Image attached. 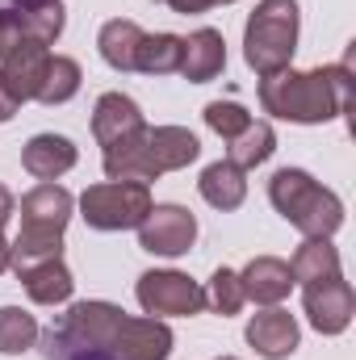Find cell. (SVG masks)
<instances>
[{
    "instance_id": "4",
    "label": "cell",
    "mask_w": 356,
    "mask_h": 360,
    "mask_svg": "<svg viewBox=\"0 0 356 360\" xmlns=\"http://www.w3.org/2000/svg\"><path fill=\"white\" fill-rule=\"evenodd\" d=\"M151 188L139 180H101L89 184L80 197V218L92 231H139L151 210Z\"/></svg>"
},
{
    "instance_id": "10",
    "label": "cell",
    "mask_w": 356,
    "mask_h": 360,
    "mask_svg": "<svg viewBox=\"0 0 356 360\" xmlns=\"http://www.w3.org/2000/svg\"><path fill=\"white\" fill-rule=\"evenodd\" d=\"M113 360H168L172 356V327L164 319H122L109 348H105Z\"/></svg>"
},
{
    "instance_id": "14",
    "label": "cell",
    "mask_w": 356,
    "mask_h": 360,
    "mask_svg": "<svg viewBox=\"0 0 356 360\" xmlns=\"http://www.w3.org/2000/svg\"><path fill=\"white\" fill-rule=\"evenodd\" d=\"M248 344L260 352L265 360H285L298 352V340H302V331H298V319L289 314V310H281V306H268L260 314H252V323H248Z\"/></svg>"
},
{
    "instance_id": "2",
    "label": "cell",
    "mask_w": 356,
    "mask_h": 360,
    "mask_svg": "<svg viewBox=\"0 0 356 360\" xmlns=\"http://www.w3.org/2000/svg\"><path fill=\"white\" fill-rule=\"evenodd\" d=\"M268 201L306 239H331L344 226V201L331 188H323L310 172H302V168L272 172V180H268Z\"/></svg>"
},
{
    "instance_id": "25",
    "label": "cell",
    "mask_w": 356,
    "mask_h": 360,
    "mask_svg": "<svg viewBox=\"0 0 356 360\" xmlns=\"http://www.w3.org/2000/svg\"><path fill=\"white\" fill-rule=\"evenodd\" d=\"M80 80H84V72H80V63H76L72 55H51L34 101H42V105H63V101H72V96L80 92Z\"/></svg>"
},
{
    "instance_id": "8",
    "label": "cell",
    "mask_w": 356,
    "mask_h": 360,
    "mask_svg": "<svg viewBox=\"0 0 356 360\" xmlns=\"http://www.w3.org/2000/svg\"><path fill=\"white\" fill-rule=\"evenodd\" d=\"M197 239V218L184 205H151L139 222V248L151 256H184Z\"/></svg>"
},
{
    "instance_id": "27",
    "label": "cell",
    "mask_w": 356,
    "mask_h": 360,
    "mask_svg": "<svg viewBox=\"0 0 356 360\" xmlns=\"http://www.w3.org/2000/svg\"><path fill=\"white\" fill-rule=\"evenodd\" d=\"M38 344V323L34 314H25L21 306H0V352L4 356H21Z\"/></svg>"
},
{
    "instance_id": "30",
    "label": "cell",
    "mask_w": 356,
    "mask_h": 360,
    "mask_svg": "<svg viewBox=\"0 0 356 360\" xmlns=\"http://www.w3.org/2000/svg\"><path fill=\"white\" fill-rule=\"evenodd\" d=\"M164 4H168L172 13H184V17H189V13H205V8H214V0H164Z\"/></svg>"
},
{
    "instance_id": "9",
    "label": "cell",
    "mask_w": 356,
    "mask_h": 360,
    "mask_svg": "<svg viewBox=\"0 0 356 360\" xmlns=\"http://www.w3.org/2000/svg\"><path fill=\"white\" fill-rule=\"evenodd\" d=\"M302 306L319 335H340V331H348L356 314V293L344 276H331V281L302 285Z\"/></svg>"
},
{
    "instance_id": "22",
    "label": "cell",
    "mask_w": 356,
    "mask_h": 360,
    "mask_svg": "<svg viewBox=\"0 0 356 360\" xmlns=\"http://www.w3.org/2000/svg\"><path fill=\"white\" fill-rule=\"evenodd\" d=\"M139 42H143V30L126 17H113L101 25L96 34V46H101V59L113 68V72H134V55H139Z\"/></svg>"
},
{
    "instance_id": "18",
    "label": "cell",
    "mask_w": 356,
    "mask_h": 360,
    "mask_svg": "<svg viewBox=\"0 0 356 360\" xmlns=\"http://www.w3.org/2000/svg\"><path fill=\"white\" fill-rule=\"evenodd\" d=\"M17 281L25 285V293L38 302V306H59L72 297L76 281L63 264V256H51V260H34V264H17Z\"/></svg>"
},
{
    "instance_id": "28",
    "label": "cell",
    "mask_w": 356,
    "mask_h": 360,
    "mask_svg": "<svg viewBox=\"0 0 356 360\" xmlns=\"http://www.w3.org/2000/svg\"><path fill=\"white\" fill-rule=\"evenodd\" d=\"M243 285H239V272L235 269H218L210 276V285H205V306L214 310V314H222V319H231V314H239L243 310Z\"/></svg>"
},
{
    "instance_id": "11",
    "label": "cell",
    "mask_w": 356,
    "mask_h": 360,
    "mask_svg": "<svg viewBox=\"0 0 356 360\" xmlns=\"http://www.w3.org/2000/svg\"><path fill=\"white\" fill-rule=\"evenodd\" d=\"M72 210H76V197H72L63 184L42 180V184H34V188L21 197V231L63 235L68 222H72Z\"/></svg>"
},
{
    "instance_id": "33",
    "label": "cell",
    "mask_w": 356,
    "mask_h": 360,
    "mask_svg": "<svg viewBox=\"0 0 356 360\" xmlns=\"http://www.w3.org/2000/svg\"><path fill=\"white\" fill-rule=\"evenodd\" d=\"M17 109H21V105H17V101L8 96V89H4V80H0V122H8V117H13Z\"/></svg>"
},
{
    "instance_id": "15",
    "label": "cell",
    "mask_w": 356,
    "mask_h": 360,
    "mask_svg": "<svg viewBox=\"0 0 356 360\" xmlns=\"http://www.w3.org/2000/svg\"><path fill=\"white\" fill-rule=\"evenodd\" d=\"M46 59H51V51L38 46V42H21V46H13V51L0 59V80H4V89H8V96H13L17 105H25V101L38 96Z\"/></svg>"
},
{
    "instance_id": "31",
    "label": "cell",
    "mask_w": 356,
    "mask_h": 360,
    "mask_svg": "<svg viewBox=\"0 0 356 360\" xmlns=\"http://www.w3.org/2000/svg\"><path fill=\"white\" fill-rule=\"evenodd\" d=\"M13 210H17V201H13V193L0 184V231H4V222L13 218Z\"/></svg>"
},
{
    "instance_id": "34",
    "label": "cell",
    "mask_w": 356,
    "mask_h": 360,
    "mask_svg": "<svg viewBox=\"0 0 356 360\" xmlns=\"http://www.w3.org/2000/svg\"><path fill=\"white\" fill-rule=\"evenodd\" d=\"M8 264H13V248H8V239H4V231H0V276L8 272Z\"/></svg>"
},
{
    "instance_id": "19",
    "label": "cell",
    "mask_w": 356,
    "mask_h": 360,
    "mask_svg": "<svg viewBox=\"0 0 356 360\" xmlns=\"http://www.w3.org/2000/svg\"><path fill=\"white\" fill-rule=\"evenodd\" d=\"M147 155L155 164V172H180L201 155V143L193 130L184 126H147Z\"/></svg>"
},
{
    "instance_id": "13",
    "label": "cell",
    "mask_w": 356,
    "mask_h": 360,
    "mask_svg": "<svg viewBox=\"0 0 356 360\" xmlns=\"http://www.w3.org/2000/svg\"><path fill=\"white\" fill-rule=\"evenodd\" d=\"M222 68H227V42H222L218 30L201 25L189 38H180V68L177 72L189 84H210V80L222 76Z\"/></svg>"
},
{
    "instance_id": "17",
    "label": "cell",
    "mask_w": 356,
    "mask_h": 360,
    "mask_svg": "<svg viewBox=\"0 0 356 360\" xmlns=\"http://www.w3.org/2000/svg\"><path fill=\"white\" fill-rule=\"evenodd\" d=\"M76 160H80V151H76V143L63 139V134H34V139L21 147V168L38 180H59L63 172L76 168Z\"/></svg>"
},
{
    "instance_id": "12",
    "label": "cell",
    "mask_w": 356,
    "mask_h": 360,
    "mask_svg": "<svg viewBox=\"0 0 356 360\" xmlns=\"http://www.w3.org/2000/svg\"><path fill=\"white\" fill-rule=\"evenodd\" d=\"M147 130V117L143 109L126 96V92H101L96 96V109H92V139L101 147H113V143H126L134 134Z\"/></svg>"
},
{
    "instance_id": "36",
    "label": "cell",
    "mask_w": 356,
    "mask_h": 360,
    "mask_svg": "<svg viewBox=\"0 0 356 360\" xmlns=\"http://www.w3.org/2000/svg\"><path fill=\"white\" fill-rule=\"evenodd\" d=\"M218 360H239V356H218Z\"/></svg>"
},
{
    "instance_id": "6",
    "label": "cell",
    "mask_w": 356,
    "mask_h": 360,
    "mask_svg": "<svg viewBox=\"0 0 356 360\" xmlns=\"http://www.w3.org/2000/svg\"><path fill=\"white\" fill-rule=\"evenodd\" d=\"M63 4L59 0H13L0 8V59L21 46V42H38L51 46L63 34Z\"/></svg>"
},
{
    "instance_id": "23",
    "label": "cell",
    "mask_w": 356,
    "mask_h": 360,
    "mask_svg": "<svg viewBox=\"0 0 356 360\" xmlns=\"http://www.w3.org/2000/svg\"><path fill=\"white\" fill-rule=\"evenodd\" d=\"M289 272H293V285H314V281L344 276V272H340V252H336L331 239H306V243L293 252Z\"/></svg>"
},
{
    "instance_id": "21",
    "label": "cell",
    "mask_w": 356,
    "mask_h": 360,
    "mask_svg": "<svg viewBox=\"0 0 356 360\" xmlns=\"http://www.w3.org/2000/svg\"><path fill=\"white\" fill-rule=\"evenodd\" d=\"M197 188H201V197L214 205V210H239L243 205V197H248V172L243 168H235V164H227V160H218V164H210L201 180H197Z\"/></svg>"
},
{
    "instance_id": "29",
    "label": "cell",
    "mask_w": 356,
    "mask_h": 360,
    "mask_svg": "<svg viewBox=\"0 0 356 360\" xmlns=\"http://www.w3.org/2000/svg\"><path fill=\"white\" fill-rule=\"evenodd\" d=\"M248 122H252V113H248L243 105H235V101H210V105H205V126H210L214 134H222L227 143H231Z\"/></svg>"
},
{
    "instance_id": "26",
    "label": "cell",
    "mask_w": 356,
    "mask_h": 360,
    "mask_svg": "<svg viewBox=\"0 0 356 360\" xmlns=\"http://www.w3.org/2000/svg\"><path fill=\"white\" fill-rule=\"evenodd\" d=\"M177 68H180V34H143L139 55H134V72L172 76Z\"/></svg>"
},
{
    "instance_id": "3",
    "label": "cell",
    "mask_w": 356,
    "mask_h": 360,
    "mask_svg": "<svg viewBox=\"0 0 356 360\" xmlns=\"http://www.w3.org/2000/svg\"><path fill=\"white\" fill-rule=\"evenodd\" d=\"M298 0H260L256 13L243 25V59L256 76H276L285 68H293V51H298Z\"/></svg>"
},
{
    "instance_id": "16",
    "label": "cell",
    "mask_w": 356,
    "mask_h": 360,
    "mask_svg": "<svg viewBox=\"0 0 356 360\" xmlns=\"http://www.w3.org/2000/svg\"><path fill=\"white\" fill-rule=\"evenodd\" d=\"M239 285H243V297L256 302V306H276L289 297L293 289V272H289V260L281 256H256L248 260V269L239 272Z\"/></svg>"
},
{
    "instance_id": "35",
    "label": "cell",
    "mask_w": 356,
    "mask_h": 360,
    "mask_svg": "<svg viewBox=\"0 0 356 360\" xmlns=\"http://www.w3.org/2000/svg\"><path fill=\"white\" fill-rule=\"evenodd\" d=\"M214 4H235V0H214Z\"/></svg>"
},
{
    "instance_id": "1",
    "label": "cell",
    "mask_w": 356,
    "mask_h": 360,
    "mask_svg": "<svg viewBox=\"0 0 356 360\" xmlns=\"http://www.w3.org/2000/svg\"><path fill=\"white\" fill-rule=\"evenodd\" d=\"M352 96V68L348 63H327V68H310V72H276L260 76V105L265 113L281 122H298V126H319L331 122L348 109Z\"/></svg>"
},
{
    "instance_id": "5",
    "label": "cell",
    "mask_w": 356,
    "mask_h": 360,
    "mask_svg": "<svg viewBox=\"0 0 356 360\" xmlns=\"http://www.w3.org/2000/svg\"><path fill=\"white\" fill-rule=\"evenodd\" d=\"M134 297L151 319H193V314L205 310V289L193 276L172 269L143 272L139 285H134Z\"/></svg>"
},
{
    "instance_id": "24",
    "label": "cell",
    "mask_w": 356,
    "mask_h": 360,
    "mask_svg": "<svg viewBox=\"0 0 356 360\" xmlns=\"http://www.w3.org/2000/svg\"><path fill=\"white\" fill-rule=\"evenodd\" d=\"M276 151V134H272V126L260 122V117H252L231 143H227V164H235V168H260L268 155Z\"/></svg>"
},
{
    "instance_id": "32",
    "label": "cell",
    "mask_w": 356,
    "mask_h": 360,
    "mask_svg": "<svg viewBox=\"0 0 356 360\" xmlns=\"http://www.w3.org/2000/svg\"><path fill=\"white\" fill-rule=\"evenodd\" d=\"M68 360H113V356L101 352V348H68Z\"/></svg>"
},
{
    "instance_id": "20",
    "label": "cell",
    "mask_w": 356,
    "mask_h": 360,
    "mask_svg": "<svg viewBox=\"0 0 356 360\" xmlns=\"http://www.w3.org/2000/svg\"><path fill=\"white\" fill-rule=\"evenodd\" d=\"M105 176L109 180H139V184L160 180L151 155H147V130L134 134V139H126V143L105 147Z\"/></svg>"
},
{
    "instance_id": "7",
    "label": "cell",
    "mask_w": 356,
    "mask_h": 360,
    "mask_svg": "<svg viewBox=\"0 0 356 360\" xmlns=\"http://www.w3.org/2000/svg\"><path fill=\"white\" fill-rule=\"evenodd\" d=\"M122 319H126V310L113 306V302H76V306L63 314L55 340H59L63 348H101V352H105Z\"/></svg>"
}]
</instances>
